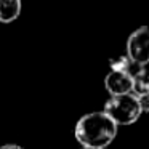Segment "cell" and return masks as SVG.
I'll use <instances>...</instances> for the list:
<instances>
[{
	"instance_id": "obj_10",
	"label": "cell",
	"mask_w": 149,
	"mask_h": 149,
	"mask_svg": "<svg viewBox=\"0 0 149 149\" xmlns=\"http://www.w3.org/2000/svg\"><path fill=\"white\" fill-rule=\"evenodd\" d=\"M82 149H93V148H82Z\"/></svg>"
},
{
	"instance_id": "obj_8",
	"label": "cell",
	"mask_w": 149,
	"mask_h": 149,
	"mask_svg": "<svg viewBox=\"0 0 149 149\" xmlns=\"http://www.w3.org/2000/svg\"><path fill=\"white\" fill-rule=\"evenodd\" d=\"M138 101H139V106H141L143 112H149V93L138 96Z\"/></svg>"
},
{
	"instance_id": "obj_9",
	"label": "cell",
	"mask_w": 149,
	"mask_h": 149,
	"mask_svg": "<svg viewBox=\"0 0 149 149\" xmlns=\"http://www.w3.org/2000/svg\"><path fill=\"white\" fill-rule=\"evenodd\" d=\"M0 149H23V148L18 144H3V146H0Z\"/></svg>"
},
{
	"instance_id": "obj_5",
	"label": "cell",
	"mask_w": 149,
	"mask_h": 149,
	"mask_svg": "<svg viewBox=\"0 0 149 149\" xmlns=\"http://www.w3.org/2000/svg\"><path fill=\"white\" fill-rule=\"evenodd\" d=\"M111 66V71H120V72H125L127 75H130L132 79H135L139 72L144 71V66L138 64L136 61H133L132 58H128L127 55L123 56H116L114 59L109 61Z\"/></svg>"
},
{
	"instance_id": "obj_2",
	"label": "cell",
	"mask_w": 149,
	"mask_h": 149,
	"mask_svg": "<svg viewBox=\"0 0 149 149\" xmlns=\"http://www.w3.org/2000/svg\"><path fill=\"white\" fill-rule=\"evenodd\" d=\"M103 112L119 127V125L135 123L143 114V111L141 106H139L138 96L130 93V95H122V96H111L104 104Z\"/></svg>"
},
{
	"instance_id": "obj_6",
	"label": "cell",
	"mask_w": 149,
	"mask_h": 149,
	"mask_svg": "<svg viewBox=\"0 0 149 149\" xmlns=\"http://www.w3.org/2000/svg\"><path fill=\"white\" fill-rule=\"evenodd\" d=\"M21 13V0H0V23H13Z\"/></svg>"
},
{
	"instance_id": "obj_1",
	"label": "cell",
	"mask_w": 149,
	"mask_h": 149,
	"mask_svg": "<svg viewBox=\"0 0 149 149\" xmlns=\"http://www.w3.org/2000/svg\"><path fill=\"white\" fill-rule=\"evenodd\" d=\"M75 139L82 148L104 149L114 141L117 135V125L103 112H88L80 117L75 125Z\"/></svg>"
},
{
	"instance_id": "obj_7",
	"label": "cell",
	"mask_w": 149,
	"mask_h": 149,
	"mask_svg": "<svg viewBox=\"0 0 149 149\" xmlns=\"http://www.w3.org/2000/svg\"><path fill=\"white\" fill-rule=\"evenodd\" d=\"M149 93V69L144 68V71L139 72L133 79V95L135 96H143Z\"/></svg>"
},
{
	"instance_id": "obj_3",
	"label": "cell",
	"mask_w": 149,
	"mask_h": 149,
	"mask_svg": "<svg viewBox=\"0 0 149 149\" xmlns=\"http://www.w3.org/2000/svg\"><path fill=\"white\" fill-rule=\"evenodd\" d=\"M127 56L141 66L149 63V26H141L130 34L127 40Z\"/></svg>"
},
{
	"instance_id": "obj_4",
	"label": "cell",
	"mask_w": 149,
	"mask_h": 149,
	"mask_svg": "<svg viewBox=\"0 0 149 149\" xmlns=\"http://www.w3.org/2000/svg\"><path fill=\"white\" fill-rule=\"evenodd\" d=\"M104 87L111 96H122L133 93V79L120 71H109L104 77Z\"/></svg>"
}]
</instances>
